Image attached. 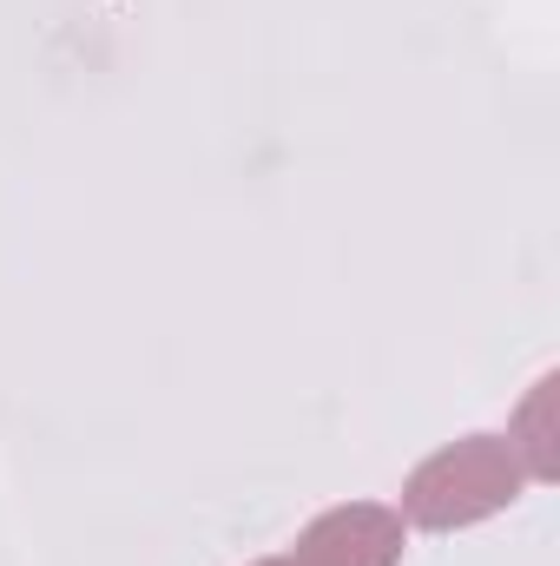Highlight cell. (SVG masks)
<instances>
[{
  "mask_svg": "<svg viewBox=\"0 0 560 566\" xmlns=\"http://www.w3.org/2000/svg\"><path fill=\"white\" fill-rule=\"evenodd\" d=\"M528 481V461L515 441L501 434H468L442 454H428L409 488H403V521H416L428 534H448V527H468V521H488L501 514Z\"/></svg>",
  "mask_w": 560,
  "mask_h": 566,
  "instance_id": "cell-1",
  "label": "cell"
},
{
  "mask_svg": "<svg viewBox=\"0 0 560 566\" xmlns=\"http://www.w3.org/2000/svg\"><path fill=\"white\" fill-rule=\"evenodd\" d=\"M297 566H396L403 560V514L356 501V507H330L323 521L303 527Z\"/></svg>",
  "mask_w": 560,
  "mask_h": 566,
  "instance_id": "cell-2",
  "label": "cell"
},
{
  "mask_svg": "<svg viewBox=\"0 0 560 566\" xmlns=\"http://www.w3.org/2000/svg\"><path fill=\"white\" fill-rule=\"evenodd\" d=\"M548 402H554V382H541V396L528 402L535 428H541V416H548ZM528 474H541V481H554V474H560V461H554V448H548V441H535V461H528Z\"/></svg>",
  "mask_w": 560,
  "mask_h": 566,
  "instance_id": "cell-3",
  "label": "cell"
},
{
  "mask_svg": "<svg viewBox=\"0 0 560 566\" xmlns=\"http://www.w3.org/2000/svg\"><path fill=\"white\" fill-rule=\"evenodd\" d=\"M258 566H297V560H290V554H283V560H258Z\"/></svg>",
  "mask_w": 560,
  "mask_h": 566,
  "instance_id": "cell-4",
  "label": "cell"
}]
</instances>
